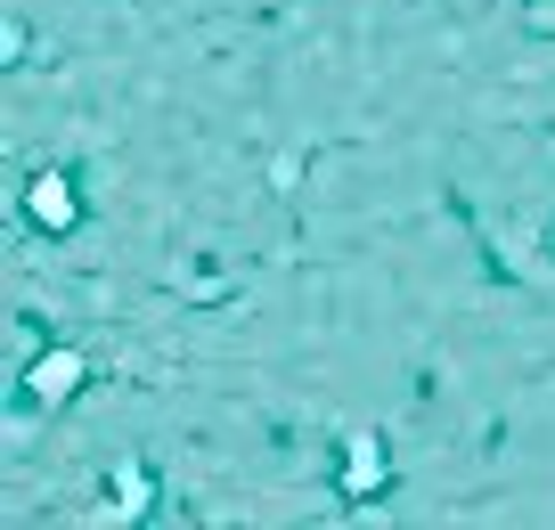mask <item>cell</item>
<instances>
[{
  "label": "cell",
  "mask_w": 555,
  "mask_h": 530,
  "mask_svg": "<svg viewBox=\"0 0 555 530\" xmlns=\"http://www.w3.org/2000/svg\"><path fill=\"white\" fill-rule=\"evenodd\" d=\"M66 384H74V360H66V351H57V360H41V376H34V392H41V400L66 392Z\"/></svg>",
  "instance_id": "1"
},
{
  "label": "cell",
  "mask_w": 555,
  "mask_h": 530,
  "mask_svg": "<svg viewBox=\"0 0 555 530\" xmlns=\"http://www.w3.org/2000/svg\"><path fill=\"white\" fill-rule=\"evenodd\" d=\"M34 212H41V221H66L74 205H66V189H50V180H41V189H34Z\"/></svg>",
  "instance_id": "2"
}]
</instances>
